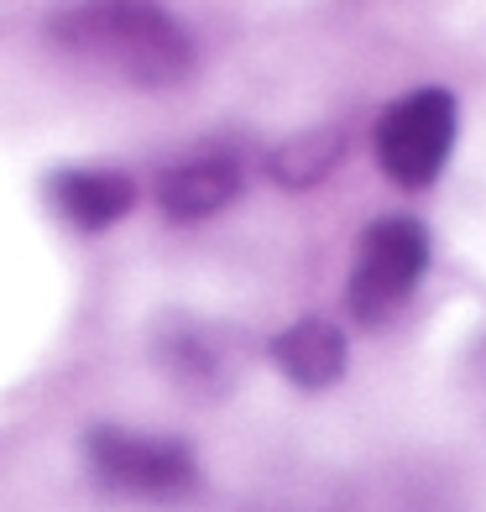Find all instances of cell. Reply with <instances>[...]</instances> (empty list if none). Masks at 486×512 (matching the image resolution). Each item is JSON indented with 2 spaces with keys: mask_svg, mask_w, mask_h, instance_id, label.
Instances as JSON below:
<instances>
[{
  "mask_svg": "<svg viewBox=\"0 0 486 512\" xmlns=\"http://www.w3.org/2000/svg\"><path fill=\"white\" fill-rule=\"evenodd\" d=\"M48 199L74 230L100 236L136 209V178L121 168H58L48 178Z\"/></svg>",
  "mask_w": 486,
  "mask_h": 512,
  "instance_id": "52a82bcc",
  "label": "cell"
},
{
  "mask_svg": "<svg viewBox=\"0 0 486 512\" xmlns=\"http://www.w3.org/2000/svg\"><path fill=\"white\" fill-rule=\"evenodd\" d=\"M152 361L189 398H225L241 371V335L215 319L168 314L152 330Z\"/></svg>",
  "mask_w": 486,
  "mask_h": 512,
  "instance_id": "5b68a950",
  "label": "cell"
},
{
  "mask_svg": "<svg viewBox=\"0 0 486 512\" xmlns=\"http://www.w3.org/2000/svg\"><path fill=\"white\" fill-rule=\"evenodd\" d=\"M84 460L110 497L131 502H183L199 492V460L189 439L142 434L121 424H95L84 434Z\"/></svg>",
  "mask_w": 486,
  "mask_h": 512,
  "instance_id": "7a4b0ae2",
  "label": "cell"
},
{
  "mask_svg": "<svg viewBox=\"0 0 486 512\" xmlns=\"http://www.w3.org/2000/svg\"><path fill=\"white\" fill-rule=\"evenodd\" d=\"M42 32L68 63L131 89H178L199 68V48L189 27L162 6H142V0L58 6L42 21Z\"/></svg>",
  "mask_w": 486,
  "mask_h": 512,
  "instance_id": "6da1fadb",
  "label": "cell"
},
{
  "mask_svg": "<svg viewBox=\"0 0 486 512\" xmlns=\"http://www.w3.org/2000/svg\"><path fill=\"white\" fill-rule=\"evenodd\" d=\"M241 189H246L241 157L230 147H210L157 173V209L173 225H199V220L220 215L225 204H236Z\"/></svg>",
  "mask_w": 486,
  "mask_h": 512,
  "instance_id": "8992f818",
  "label": "cell"
},
{
  "mask_svg": "<svg viewBox=\"0 0 486 512\" xmlns=\"http://www.w3.org/2000/svg\"><path fill=\"white\" fill-rule=\"evenodd\" d=\"M429 225L413 215H382L361 230L351 283H345V309L356 324L377 330L398 314L413 293H419L429 272Z\"/></svg>",
  "mask_w": 486,
  "mask_h": 512,
  "instance_id": "3957f363",
  "label": "cell"
},
{
  "mask_svg": "<svg viewBox=\"0 0 486 512\" xmlns=\"http://www.w3.org/2000/svg\"><path fill=\"white\" fill-rule=\"evenodd\" d=\"M455 136H460V100L439 84H424L398 95L377 115L372 147L382 173L398 189H434L439 173L450 168Z\"/></svg>",
  "mask_w": 486,
  "mask_h": 512,
  "instance_id": "277c9868",
  "label": "cell"
},
{
  "mask_svg": "<svg viewBox=\"0 0 486 512\" xmlns=\"http://www.w3.org/2000/svg\"><path fill=\"white\" fill-rule=\"evenodd\" d=\"M340 157H345V131L340 126H309V131H298L267 152V173L283 189H314V183H324L340 168Z\"/></svg>",
  "mask_w": 486,
  "mask_h": 512,
  "instance_id": "9c48e42d",
  "label": "cell"
},
{
  "mask_svg": "<svg viewBox=\"0 0 486 512\" xmlns=\"http://www.w3.org/2000/svg\"><path fill=\"white\" fill-rule=\"evenodd\" d=\"M267 356L298 392H324L345 377V366H351V340H345L340 324L309 314V319L288 324L283 335H272Z\"/></svg>",
  "mask_w": 486,
  "mask_h": 512,
  "instance_id": "ba28073f",
  "label": "cell"
}]
</instances>
